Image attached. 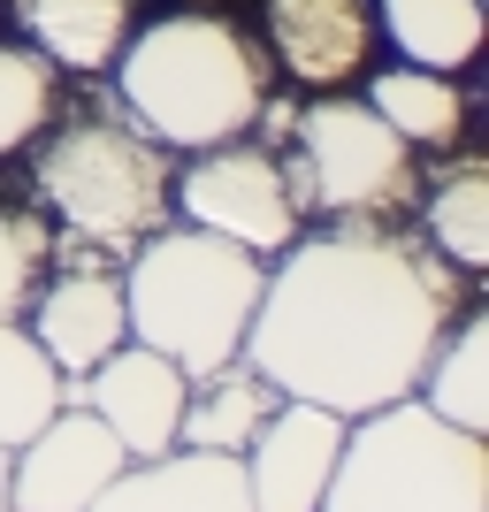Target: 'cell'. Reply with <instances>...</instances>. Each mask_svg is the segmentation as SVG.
Instances as JSON below:
<instances>
[{
	"label": "cell",
	"instance_id": "obj_4",
	"mask_svg": "<svg viewBox=\"0 0 489 512\" xmlns=\"http://www.w3.org/2000/svg\"><path fill=\"white\" fill-rule=\"evenodd\" d=\"M123 268V306L130 337L169 352L184 375H214L245 352V329L260 314L268 260L237 237H214L199 222H161L153 237L130 245Z\"/></svg>",
	"mask_w": 489,
	"mask_h": 512
},
{
	"label": "cell",
	"instance_id": "obj_18",
	"mask_svg": "<svg viewBox=\"0 0 489 512\" xmlns=\"http://www.w3.org/2000/svg\"><path fill=\"white\" fill-rule=\"evenodd\" d=\"M421 237L459 276L482 283V268H489V169H482V153L451 161L444 176H421Z\"/></svg>",
	"mask_w": 489,
	"mask_h": 512
},
{
	"label": "cell",
	"instance_id": "obj_8",
	"mask_svg": "<svg viewBox=\"0 0 489 512\" xmlns=\"http://www.w3.org/2000/svg\"><path fill=\"white\" fill-rule=\"evenodd\" d=\"M62 398L92 406L107 421V436L130 451V459H161L176 451V428H184V398H192V375L169 360V352H153V344H115L100 367L85 375H62Z\"/></svg>",
	"mask_w": 489,
	"mask_h": 512
},
{
	"label": "cell",
	"instance_id": "obj_24",
	"mask_svg": "<svg viewBox=\"0 0 489 512\" xmlns=\"http://www.w3.org/2000/svg\"><path fill=\"white\" fill-rule=\"evenodd\" d=\"M0 512H8V451H0Z\"/></svg>",
	"mask_w": 489,
	"mask_h": 512
},
{
	"label": "cell",
	"instance_id": "obj_6",
	"mask_svg": "<svg viewBox=\"0 0 489 512\" xmlns=\"http://www.w3.org/2000/svg\"><path fill=\"white\" fill-rule=\"evenodd\" d=\"M283 184L321 222H405L421 199V153L367 107V92H314L283 130Z\"/></svg>",
	"mask_w": 489,
	"mask_h": 512
},
{
	"label": "cell",
	"instance_id": "obj_13",
	"mask_svg": "<svg viewBox=\"0 0 489 512\" xmlns=\"http://www.w3.org/2000/svg\"><path fill=\"white\" fill-rule=\"evenodd\" d=\"M85 512H253V490H245V459L176 444L161 459H130Z\"/></svg>",
	"mask_w": 489,
	"mask_h": 512
},
{
	"label": "cell",
	"instance_id": "obj_11",
	"mask_svg": "<svg viewBox=\"0 0 489 512\" xmlns=\"http://www.w3.org/2000/svg\"><path fill=\"white\" fill-rule=\"evenodd\" d=\"M344 413L314 406V398H283L268 413L253 444L237 451L245 459V490H253V512H314L329 474H337V451H344Z\"/></svg>",
	"mask_w": 489,
	"mask_h": 512
},
{
	"label": "cell",
	"instance_id": "obj_10",
	"mask_svg": "<svg viewBox=\"0 0 489 512\" xmlns=\"http://www.w3.org/2000/svg\"><path fill=\"white\" fill-rule=\"evenodd\" d=\"M268 62L306 92H344L375 69V0H260Z\"/></svg>",
	"mask_w": 489,
	"mask_h": 512
},
{
	"label": "cell",
	"instance_id": "obj_22",
	"mask_svg": "<svg viewBox=\"0 0 489 512\" xmlns=\"http://www.w3.org/2000/svg\"><path fill=\"white\" fill-rule=\"evenodd\" d=\"M54 276V222L39 207L0 199V321H23L39 283Z\"/></svg>",
	"mask_w": 489,
	"mask_h": 512
},
{
	"label": "cell",
	"instance_id": "obj_9",
	"mask_svg": "<svg viewBox=\"0 0 489 512\" xmlns=\"http://www.w3.org/2000/svg\"><path fill=\"white\" fill-rule=\"evenodd\" d=\"M123 467H130V451L107 436L100 413L62 398L39 436H23L8 451V512H85Z\"/></svg>",
	"mask_w": 489,
	"mask_h": 512
},
{
	"label": "cell",
	"instance_id": "obj_5",
	"mask_svg": "<svg viewBox=\"0 0 489 512\" xmlns=\"http://www.w3.org/2000/svg\"><path fill=\"white\" fill-rule=\"evenodd\" d=\"M314 512H489V444L421 398L375 406L344 428Z\"/></svg>",
	"mask_w": 489,
	"mask_h": 512
},
{
	"label": "cell",
	"instance_id": "obj_21",
	"mask_svg": "<svg viewBox=\"0 0 489 512\" xmlns=\"http://www.w3.org/2000/svg\"><path fill=\"white\" fill-rule=\"evenodd\" d=\"M54 115H62V69L46 62L31 39L0 46V161L23 153Z\"/></svg>",
	"mask_w": 489,
	"mask_h": 512
},
{
	"label": "cell",
	"instance_id": "obj_12",
	"mask_svg": "<svg viewBox=\"0 0 489 512\" xmlns=\"http://www.w3.org/2000/svg\"><path fill=\"white\" fill-rule=\"evenodd\" d=\"M23 329L46 344V360L62 367V375H85V367H100L115 344H130L123 276H115L107 260H62V268L39 283Z\"/></svg>",
	"mask_w": 489,
	"mask_h": 512
},
{
	"label": "cell",
	"instance_id": "obj_3",
	"mask_svg": "<svg viewBox=\"0 0 489 512\" xmlns=\"http://www.w3.org/2000/svg\"><path fill=\"white\" fill-rule=\"evenodd\" d=\"M31 146H39L31 192H39V214L54 222V268L62 260H123L138 237L176 222V161L130 115L77 107L62 123H46Z\"/></svg>",
	"mask_w": 489,
	"mask_h": 512
},
{
	"label": "cell",
	"instance_id": "obj_17",
	"mask_svg": "<svg viewBox=\"0 0 489 512\" xmlns=\"http://www.w3.org/2000/svg\"><path fill=\"white\" fill-rule=\"evenodd\" d=\"M375 31L413 69H467L482 62L489 8L482 0H375Z\"/></svg>",
	"mask_w": 489,
	"mask_h": 512
},
{
	"label": "cell",
	"instance_id": "obj_20",
	"mask_svg": "<svg viewBox=\"0 0 489 512\" xmlns=\"http://www.w3.org/2000/svg\"><path fill=\"white\" fill-rule=\"evenodd\" d=\"M54 406H62V367L46 360V344L23 321H0V451L39 436Z\"/></svg>",
	"mask_w": 489,
	"mask_h": 512
},
{
	"label": "cell",
	"instance_id": "obj_16",
	"mask_svg": "<svg viewBox=\"0 0 489 512\" xmlns=\"http://www.w3.org/2000/svg\"><path fill=\"white\" fill-rule=\"evenodd\" d=\"M283 406V390L260 375L245 352H237L230 367H214V375H192V398H184V428H176V444L192 451H245L268 428V413Z\"/></svg>",
	"mask_w": 489,
	"mask_h": 512
},
{
	"label": "cell",
	"instance_id": "obj_14",
	"mask_svg": "<svg viewBox=\"0 0 489 512\" xmlns=\"http://www.w3.org/2000/svg\"><path fill=\"white\" fill-rule=\"evenodd\" d=\"M8 16L23 23V39L54 69L107 77L123 39L138 31V0H8Z\"/></svg>",
	"mask_w": 489,
	"mask_h": 512
},
{
	"label": "cell",
	"instance_id": "obj_23",
	"mask_svg": "<svg viewBox=\"0 0 489 512\" xmlns=\"http://www.w3.org/2000/svg\"><path fill=\"white\" fill-rule=\"evenodd\" d=\"M176 8H207V16H222V8H230V0H176Z\"/></svg>",
	"mask_w": 489,
	"mask_h": 512
},
{
	"label": "cell",
	"instance_id": "obj_2",
	"mask_svg": "<svg viewBox=\"0 0 489 512\" xmlns=\"http://www.w3.org/2000/svg\"><path fill=\"white\" fill-rule=\"evenodd\" d=\"M115 100L146 138H161L169 153H207L222 138H245L276 85L268 46L245 39L230 16L207 8H176L161 23H138L115 54Z\"/></svg>",
	"mask_w": 489,
	"mask_h": 512
},
{
	"label": "cell",
	"instance_id": "obj_7",
	"mask_svg": "<svg viewBox=\"0 0 489 512\" xmlns=\"http://www.w3.org/2000/svg\"><path fill=\"white\" fill-rule=\"evenodd\" d=\"M176 214L214 230V237L253 245L260 260H276L306 230V214H298L291 184H283L276 146H260V138H222V146L192 153L176 169Z\"/></svg>",
	"mask_w": 489,
	"mask_h": 512
},
{
	"label": "cell",
	"instance_id": "obj_19",
	"mask_svg": "<svg viewBox=\"0 0 489 512\" xmlns=\"http://www.w3.org/2000/svg\"><path fill=\"white\" fill-rule=\"evenodd\" d=\"M413 398H421L428 413H444L451 428H474V436L489 428V314H482V306L459 314L444 337H436V352H428Z\"/></svg>",
	"mask_w": 489,
	"mask_h": 512
},
{
	"label": "cell",
	"instance_id": "obj_1",
	"mask_svg": "<svg viewBox=\"0 0 489 512\" xmlns=\"http://www.w3.org/2000/svg\"><path fill=\"white\" fill-rule=\"evenodd\" d=\"M467 314V276L405 222L298 230L260 283L245 360L283 390L360 421L413 398L428 352Z\"/></svg>",
	"mask_w": 489,
	"mask_h": 512
},
{
	"label": "cell",
	"instance_id": "obj_15",
	"mask_svg": "<svg viewBox=\"0 0 489 512\" xmlns=\"http://www.w3.org/2000/svg\"><path fill=\"white\" fill-rule=\"evenodd\" d=\"M367 107L398 130L413 153H459L467 146V85L451 69H367Z\"/></svg>",
	"mask_w": 489,
	"mask_h": 512
}]
</instances>
